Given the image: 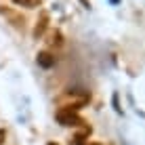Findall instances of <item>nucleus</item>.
I'll return each mask as SVG.
<instances>
[{
    "mask_svg": "<svg viewBox=\"0 0 145 145\" xmlns=\"http://www.w3.org/2000/svg\"><path fill=\"white\" fill-rule=\"evenodd\" d=\"M57 122L61 126H80V124H84L82 118L76 114V109H69V107H61L57 112Z\"/></svg>",
    "mask_w": 145,
    "mask_h": 145,
    "instance_id": "1",
    "label": "nucleus"
},
{
    "mask_svg": "<svg viewBox=\"0 0 145 145\" xmlns=\"http://www.w3.org/2000/svg\"><path fill=\"white\" fill-rule=\"evenodd\" d=\"M48 27V13H40V19L36 21V27H34V38H40Z\"/></svg>",
    "mask_w": 145,
    "mask_h": 145,
    "instance_id": "2",
    "label": "nucleus"
},
{
    "mask_svg": "<svg viewBox=\"0 0 145 145\" xmlns=\"http://www.w3.org/2000/svg\"><path fill=\"white\" fill-rule=\"evenodd\" d=\"M36 61H38V65H40V67H44V69H48V67H53V65H55V57H53L51 53H46V51L38 53Z\"/></svg>",
    "mask_w": 145,
    "mask_h": 145,
    "instance_id": "3",
    "label": "nucleus"
},
{
    "mask_svg": "<svg viewBox=\"0 0 145 145\" xmlns=\"http://www.w3.org/2000/svg\"><path fill=\"white\" fill-rule=\"evenodd\" d=\"M13 4L25 7V8H36V7H40V0H13Z\"/></svg>",
    "mask_w": 145,
    "mask_h": 145,
    "instance_id": "4",
    "label": "nucleus"
},
{
    "mask_svg": "<svg viewBox=\"0 0 145 145\" xmlns=\"http://www.w3.org/2000/svg\"><path fill=\"white\" fill-rule=\"evenodd\" d=\"M51 44H55V46H61L63 44V36H61V32H55L53 36H51V40H48Z\"/></svg>",
    "mask_w": 145,
    "mask_h": 145,
    "instance_id": "5",
    "label": "nucleus"
},
{
    "mask_svg": "<svg viewBox=\"0 0 145 145\" xmlns=\"http://www.w3.org/2000/svg\"><path fill=\"white\" fill-rule=\"evenodd\" d=\"M69 145H84V137L82 135H76V137L69 141Z\"/></svg>",
    "mask_w": 145,
    "mask_h": 145,
    "instance_id": "6",
    "label": "nucleus"
},
{
    "mask_svg": "<svg viewBox=\"0 0 145 145\" xmlns=\"http://www.w3.org/2000/svg\"><path fill=\"white\" fill-rule=\"evenodd\" d=\"M4 139H7V131L0 128V145H4Z\"/></svg>",
    "mask_w": 145,
    "mask_h": 145,
    "instance_id": "7",
    "label": "nucleus"
},
{
    "mask_svg": "<svg viewBox=\"0 0 145 145\" xmlns=\"http://www.w3.org/2000/svg\"><path fill=\"white\" fill-rule=\"evenodd\" d=\"M46 145H59V143H55V141H51V143H46Z\"/></svg>",
    "mask_w": 145,
    "mask_h": 145,
    "instance_id": "8",
    "label": "nucleus"
},
{
    "mask_svg": "<svg viewBox=\"0 0 145 145\" xmlns=\"http://www.w3.org/2000/svg\"><path fill=\"white\" fill-rule=\"evenodd\" d=\"M88 145H101V143H88Z\"/></svg>",
    "mask_w": 145,
    "mask_h": 145,
    "instance_id": "9",
    "label": "nucleus"
}]
</instances>
